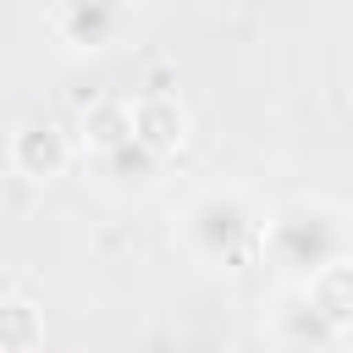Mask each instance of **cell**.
Segmentation results:
<instances>
[{
  "label": "cell",
  "instance_id": "6da1fadb",
  "mask_svg": "<svg viewBox=\"0 0 353 353\" xmlns=\"http://www.w3.org/2000/svg\"><path fill=\"white\" fill-rule=\"evenodd\" d=\"M259 254L281 276V287H309L325 265L353 254V215L325 199H287L265 215Z\"/></svg>",
  "mask_w": 353,
  "mask_h": 353
},
{
  "label": "cell",
  "instance_id": "7a4b0ae2",
  "mask_svg": "<svg viewBox=\"0 0 353 353\" xmlns=\"http://www.w3.org/2000/svg\"><path fill=\"white\" fill-rule=\"evenodd\" d=\"M259 237H265V215L254 210V199L243 188H204L176 215L182 254L193 265H210V270L243 265L248 254H259Z\"/></svg>",
  "mask_w": 353,
  "mask_h": 353
},
{
  "label": "cell",
  "instance_id": "3957f363",
  "mask_svg": "<svg viewBox=\"0 0 353 353\" xmlns=\"http://www.w3.org/2000/svg\"><path fill=\"white\" fill-rule=\"evenodd\" d=\"M72 154H77V143H72V132L55 116H22L11 127V143H6L11 176H22V182H55V176H66Z\"/></svg>",
  "mask_w": 353,
  "mask_h": 353
},
{
  "label": "cell",
  "instance_id": "277c9868",
  "mask_svg": "<svg viewBox=\"0 0 353 353\" xmlns=\"http://www.w3.org/2000/svg\"><path fill=\"white\" fill-rule=\"evenodd\" d=\"M270 336L287 353H342V331L320 314V303L309 298V287H281L270 303Z\"/></svg>",
  "mask_w": 353,
  "mask_h": 353
},
{
  "label": "cell",
  "instance_id": "5b68a950",
  "mask_svg": "<svg viewBox=\"0 0 353 353\" xmlns=\"http://www.w3.org/2000/svg\"><path fill=\"white\" fill-rule=\"evenodd\" d=\"M127 28V0H61L55 6V39L72 55H99L121 39Z\"/></svg>",
  "mask_w": 353,
  "mask_h": 353
},
{
  "label": "cell",
  "instance_id": "8992f818",
  "mask_svg": "<svg viewBox=\"0 0 353 353\" xmlns=\"http://www.w3.org/2000/svg\"><path fill=\"white\" fill-rule=\"evenodd\" d=\"M188 132H193V121H188V105H182L176 94H165V88L132 94V138H138L149 154H160V160L182 154Z\"/></svg>",
  "mask_w": 353,
  "mask_h": 353
},
{
  "label": "cell",
  "instance_id": "52a82bcc",
  "mask_svg": "<svg viewBox=\"0 0 353 353\" xmlns=\"http://www.w3.org/2000/svg\"><path fill=\"white\" fill-rule=\"evenodd\" d=\"M77 132H83V149H88L94 160L116 154L121 143H132V99H94V105L83 110Z\"/></svg>",
  "mask_w": 353,
  "mask_h": 353
},
{
  "label": "cell",
  "instance_id": "ba28073f",
  "mask_svg": "<svg viewBox=\"0 0 353 353\" xmlns=\"http://www.w3.org/2000/svg\"><path fill=\"white\" fill-rule=\"evenodd\" d=\"M0 353H44V309L11 287L0 303Z\"/></svg>",
  "mask_w": 353,
  "mask_h": 353
},
{
  "label": "cell",
  "instance_id": "9c48e42d",
  "mask_svg": "<svg viewBox=\"0 0 353 353\" xmlns=\"http://www.w3.org/2000/svg\"><path fill=\"white\" fill-rule=\"evenodd\" d=\"M309 298L320 303V314H325L342 336H353V254L336 259V265H325V270L309 281Z\"/></svg>",
  "mask_w": 353,
  "mask_h": 353
},
{
  "label": "cell",
  "instance_id": "30bf717a",
  "mask_svg": "<svg viewBox=\"0 0 353 353\" xmlns=\"http://www.w3.org/2000/svg\"><path fill=\"white\" fill-rule=\"evenodd\" d=\"M160 165H165V160H160V154H149L138 138H132V143H121L116 154H105V160H99V171H105L116 188H149V182L160 176Z\"/></svg>",
  "mask_w": 353,
  "mask_h": 353
},
{
  "label": "cell",
  "instance_id": "8fae6325",
  "mask_svg": "<svg viewBox=\"0 0 353 353\" xmlns=\"http://www.w3.org/2000/svg\"><path fill=\"white\" fill-rule=\"evenodd\" d=\"M347 353H353V347H347Z\"/></svg>",
  "mask_w": 353,
  "mask_h": 353
}]
</instances>
